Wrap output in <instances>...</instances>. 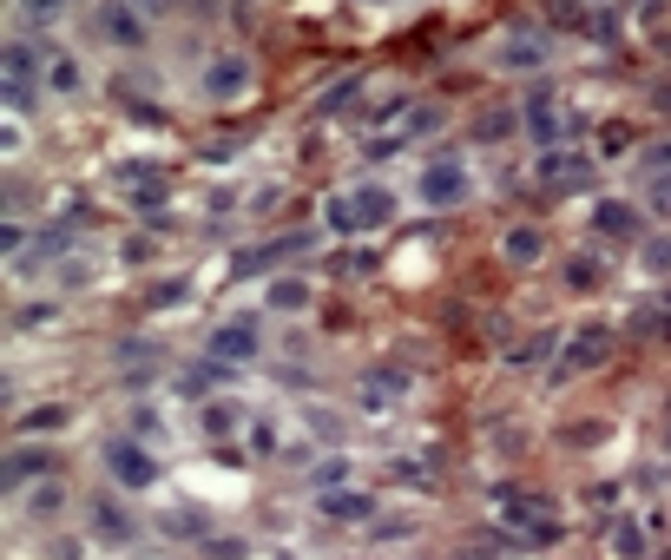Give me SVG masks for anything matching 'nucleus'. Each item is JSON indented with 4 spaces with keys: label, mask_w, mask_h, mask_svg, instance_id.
I'll list each match as a JSON object with an SVG mask.
<instances>
[{
    "label": "nucleus",
    "mask_w": 671,
    "mask_h": 560,
    "mask_svg": "<svg viewBox=\"0 0 671 560\" xmlns=\"http://www.w3.org/2000/svg\"><path fill=\"white\" fill-rule=\"evenodd\" d=\"M566 284H573V290H593V284H599L593 257H573V264H566Z\"/></svg>",
    "instance_id": "obj_25"
},
{
    "label": "nucleus",
    "mask_w": 671,
    "mask_h": 560,
    "mask_svg": "<svg viewBox=\"0 0 671 560\" xmlns=\"http://www.w3.org/2000/svg\"><path fill=\"white\" fill-rule=\"evenodd\" d=\"M593 363H606V330H599V323L573 336V350H566V363H560V369L573 376V369H593Z\"/></svg>",
    "instance_id": "obj_15"
},
{
    "label": "nucleus",
    "mask_w": 671,
    "mask_h": 560,
    "mask_svg": "<svg viewBox=\"0 0 671 560\" xmlns=\"http://www.w3.org/2000/svg\"><path fill=\"white\" fill-rule=\"evenodd\" d=\"M132 7H139V14H165V7H172V0H132Z\"/></svg>",
    "instance_id": "obj_27"
},
{
    "label": "nucleus",
    "mask_w": 671,
    "mask_h": 560,
    "mask_svg": "<svg viewBox=\"0 0 671 560\" xmlns=\"http://www.w3.org/2000/svg\"><path fill=\"white\" fill-rule=\"evenodd\" d=\"M250 93V60L244 53H218V60L204 66V99H244Z\"/></svg>",
    "instance_id": "obj_4"
},
{
    "label": "nucleus",
    "mask_w": 671,
    "mask_h": 560,
    "mask_svg": "<svg viewBox=\"0 0 671 560\" xmlns=\"http://www.w3.org/2000/svg\"><path fill=\"white\" fill-rule=\"evenodd\" d=\"M540 185H553V192L586 185V159L579 152H540Z\"/></svg>",
    "instance_id": "obj_10"
},
{
    "label": "nucleus",
    "mask_w": 671,
    "mask_h": 560,
    "mask_svg": "<svg viewBox=\"0 0 671 560\" xmlns=\"http://www.w3.org/2000/svg\"><path fill=\"white\" fill-rule=\"evenodd\" d=\"M93 20H99V33H106L112 47H132V53L145 47V14L132 7V0H99Z\"/></svg>",
    "instance_id": "obj_2"
},
{
    "label": "nucleus",
    "mask_w": 671,
    "mask_h": 560,
    "mask_svg": "<svg viewBox=\"0 0 671 560\" xmlns=\"http://www.w3.org/2000/svg\"><path fill=\"white\" fill-rule=\"evenodd\" d=\"M422 198H428V205H435V211L461 205V198H468V172H461V165H454V159L428 165V172H422Z\"/></svg>",
    "instance_id": "obj_5"
},
{
    "label": "nucleus",
    "mask_w": 671,
    "mask_h": 560,
    "mask_svg": "<svg viewBox=\"0 0 671 560\" xmlns=\"http://www.w3.org/2000/svg\"><path fill=\"white\" fill-rule=\"evenodd\" d=\"M86 521H93V534L99 541H132L139 534V521H132V508H119L112 495H99L93 508H86Z\"/></svg>",
    "instance_id": "obj_8"
},
{
    "label": "nucleus",
    "mask_w": 671,
    "mask_h": 560,
    "mask_svg": "<svg viewBox=\"0 0 671 560\" xmlns=\"http://www.w3.org/2000/svg\"><path fill=\"white\" fill-rule=\"evenodd\" d=\"M60 508H66V488H60V481H40V488L27 495V514H40V521H53Z\"/></svg>",
    "instance_id": "obj_17"
},
{
    "label": "nucleus",
    "mask_w": 671,
    "mask_h": 560,
    "mask_svg": "<svg viewBox=\"0 0 671 560\" xmlns=\"http://www.w3.org/2000/svg\"><path fill=\"white\" fill-rule=\"evenodd\" d=\"M20 14L47 27V20H60V14H66V0H20Z\"/></svg>",
    "instance_id": "obj_24"
},
{
    "label": "nucleus",
    "mask_w": 671,
    "mask_h": 560,
    "mask_svg": "<svg viewBox=\"0 0 671 560\" xmlns=\"http://www.w3.org/2000/svg\"><path fill=\"white\" fill-rule=\"evenodd\" d=\"M106 475L119 481L125 495H139V488L158 481V462H152V448H145L139 435H119V442H106Z\"/></svg>",
    "instance_id": "obj_1"
},
{
    "label": "nucleus",
    "mask_w": 671,
    "mask_h": 560,
    "mask_svg": "<svg viewBox=\"0 0 671 560\" xmlns=\"http://www.w3.org/2000/svg\"><path fill=\"white\" fill-rule=\"evenodd\" d=\"M323 218H329V231H343V238H349V231H362V224H356V198H329Z\"/></svg>",
    "instance_id": "obj_20"
},
{
    "label": "nucleus",
    "mask_w": 671,
    "mask_h": 560,
    "mask_svg": "<svg viewBox=\"0 0 671 560\" xmlns=\"http://www.w3.org/2000/svg\"><path fill=\"white\" fill-rule=\"evenodd\" d=\"M79 80H86V73H79V60H53L47 66V86H53V93H79Z\"/></svg>",
    "instance_id": "obj_21"
},
{
    "label": "nucleus",
    "mask_w": 671,
    "mask_h": 560,
    "mask_svg": "<svg viewBox=\"0 0 671 560\" xmlns=\"http://www.w3.org/2000/svg\"><path fill=\"white\" fill-rule=\"evenodd\" d=\"M33 80H40V53L27 40H7V106L14 112L33 106Z\"/></svg>",
    "instance_id": "obj_3"
},
{
    "label": "nucleus",
    "mask_w": 671,
    "mask_h": 560,
    "mask_svg": "<svg viewBox=\"0 0 671 560\" xmlns=\"http://www.w3.org/2000/svg\"><path fill=\"white\" fill-rule=\"evenodd\" d=\"M66 422V409H33V416H20V429L27 435H47V429H60Z\"/></svg>",
    "instance_id": "obj_23"
},
{
    "label": "nucleus",
    "mask_w": 671,
    "mask_h": 560,
    "mask_svg": "<svg viewBox=\"0 0 671 560\" xmlns=\"http://www.w3.org/2000/svg\"><path fill=\"white\" fill-rule=\"evenodd\" d=\"M211 356H218V363H250V356H257V323H250V317L218 323V336H211Z\"/></svg>",
    "instance_id": "obj_6"
},
{
    "label": "nucleus",
    "mask_w": 671,
    "mask_h": 560,
    "mask_svg": "<svg viewBox=\"0 0 671 560\" xmlns=\"http://www.w3.org/2000/svg\"><path fill=\"white\" fill-rule=\"evenodd\" d=\"M500 251H507V264H540V251H547V238H540V224H514Z\"/></svg>",
    "instance_id": "obj_16"
},
{
    "label": "nucleus",
    "mask_w": 671,
    "mask_h": 560,
    "mask_svg": "<svg viewBox=\"0 0 671 560\" xmlns=\"http://www.w3.org/2000/svg\"><path fill=\"white\" fill-rule=\"evenodd\" d=\"M40 475H53V455L47 448H14V455H7V488H27V481H40Z\"/></svg>",
    "instance_id": "obj_12"
},
{
    "label": "nucleus",
    "mask_w": 671,
    "mask_h": 560,
    "mask_svg": "<svg viewBox=\"0 0 671 560\" xmlns=\"http://www.w3.org/2000/svg\"><path fill=\"white\" fill-rule=\"evenodd\" d=\"M303 304H310V284H297V277L270 284V310H303Z\"/></svg>",
    "instance_id": "obj_18"
},
{
    "label": "nucleus",
    "mask_w": 671,
    "mask_h": 560,
    "mask_svg": "<svg viewBox=\"0 0 671 560\" xmlns=\"http://www.w3.org/2000/svg\"><path fill=\"white\" fill-rule=\"evenodd\" d=\"M454 560H494V554H481V547H468V554H454Z\"/></svg>",
    "instance_id": "obj_28"
},
{
    "label": "nucleus",
    "mask_w": 671,
    "mask_h": 560,
    "mask_svg": "<svg viewBox=\"0 0 671 560\" xmlns=\"http://www.w3.org/2000/svg\"><path fill=\"white\" fill-rule=\"evenodd\" d=\"M514 126H520V112H487L481 126H474V139H487V145H494V139H514Z\"/></svg>",
    "instance_id": "obj_19"
},
{
    "label": "nucleus",
    "mask_w": 671,
    "mask_h": 560,
    "mask_svg": "<svg viewBox=\"0 0 671 560\" xmlns=\"http://www.w3.org/2000/svg\"><path fill=\"white\" fill-rule=\"evenodd\" d=\"M593 231L599 238H632V231H639V211L625 205V198H599L593 205Z\"/></svg>",
    "instance_id": "obj_11"
},
{
    "label": "nucleus",
    "mask_w": 671,
    "mask_h": 560,
    "mask_svg": "<svg viewBox=\"0 0 671 560\" xmlns=\"http://www.w3.org/2000/svg\"><path fill=\"white\" fill-rule=\"evenodd\" d=\"M237 429V409L231 402H211V409H204V435H231Z\"/></svg>",
    "instance_id": "obj_22"
},
{
    "label": "nucleus",
    "mask_w": 671,
    "mask_h": 560,
    "mask_svg": "<svg viewBox=\"0 0 671 560\" xmlns=\"http://www.w3.org/2000/svg\"><path fill=\"white\" fill-rule=\"evenodd\" d=\"M500 66H514V73H533V66H547V33H507L500 40Z\"/></svg>",
    "instance_id": "obj_9"
},
{
    "label": "nucleus",
    "mask_w": 671,
    "mask_h": 560,
    "mask_svg": "<svg viewBox=\"0 0 671 560\" xmlns=\"http://www.w3.org/2000/svg\"><path fill=\"white\" fill-rule=\"evenodd\" d=\"M520 126H527L533 139L553 152V145H560V126H566L560 106H553V93H527V106H520Z\"/></svg>",
    "instance_id": "obj_7"
},
{
    "label": "nucleus",
    "mask_w": 671,
    "mask_h": 560,
    "mask_svg": "<svg viewBox=\"0 0 671 560\" xmlns=\"http://www.w3.org/2000/svg\"><path fill=\"white\" fill-rule=\"evenodd\" d=\"M323 514H329V521H375V501L362 495V488H329Z\"/></svg>",
    "instance_id": "obj_13"
},
{
    "label": "nucleus",
    "mask_w": 671,
    "mask_h": 560,
    "mask_svg": "<svg viewBox=\"0 0 671 560\" xmlns=\"http://www.w3.org/2000/svg\"><path fill=\"white\" fill-rule=\"evenodd\" d=\"M349 198H356V224H362V231H375V224L395 218V198L382 192V185H362V192H349Z\"/></svg>",
    "instance_id": "obj_14"
},
{
    "label": "nucleus",
    "mask_w": 671,
    "mask_h": 560,
    "mask_svg": "<svg viewBox=\"0 0 671 560\" xmlns=\"http://www.w3.org/2000/svg\"><path fill=\"white\" fill-rule=\"evenodd\" d=\"M645 172H671V145H658V152H645Z\"/></svg>",
    "instance_id": "obj_26"
}]
</instances>
